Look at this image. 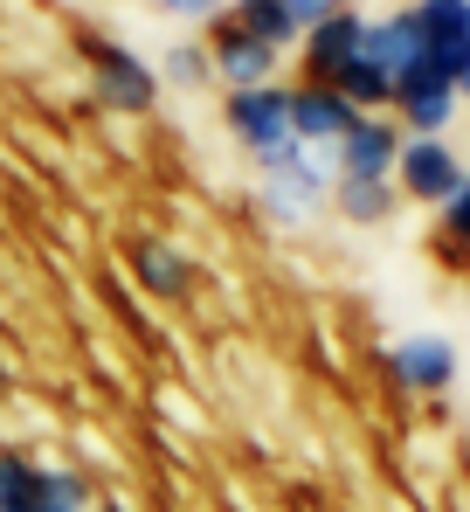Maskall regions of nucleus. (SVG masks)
<instances>
[{
    "label": "nucleus",
    "mask_w": 470,
    "mask_h": 512,
    "mask_svg": "<svg viewBox=\"0 0 470 512\" xmlns=\"http://www.w3.org/2000/svg\"><path fill=\"white\" fill-rule=\"evenodd\" d=\"M222 125L229 139L256 160V173L291 167L305 146L291 132V84H263V90H222Z\"/></svg>",
    "instance_id": "f257e3e1"
},
{
    "label": "nucleus",
    "mask_w": 470,
    "mask_h": 512,
    "mask_svg": "<svg viewBox=\"0 0 470 512\" xmlns=\"http://www.w3.org/2000/svg\"><path fill=\"white\" fill-rule=\"evenodd\" d=\"M332 180H339L332 146H305L291 167L256 173V208H263L277 229H312L318 215L332 208Z\"/></svg>",
    "instance_id": "f03ea898"
},
{
    "label": "nucleus",
    "mask_w": 470,
    "mask_h": 512,
    "mask_svg": "<svg viewBox=\"0 0 470 512\" xmlns=\"http://www.w3.org/2000/svg\"><path fill=\"white\" fill-rule=\"evenodd\" d=\"M83 63H90V90H97L104 111H118V118H153L159 70L139 49H125V42H111V35H83Z\"/></svg>",
    "instance_id": "7ed1b4c3"
},
{
    "label": "nucleus",
    "mask_w": 470,
    "mask_h": 512,
    "mask_svg": "<svg viewBox=\"0 0 470 512\" xmlns=\"http://www.w3.org/2000/svg\"><path fill=\"white\" fill-rule=\"evenodd\" d=\"M394 187H401V201H415V208L443 215V208L470 187V160L450 146V139H401Z\"/></svg>",
    "instance_id": "20e7f679"
},
{
    "label": "nucleus",
    "mask_w": 470,
    "mask_h": 512,
    "mask_svg": "<svg viewBox=\"0 0 470 512\" xmlns=\"http://www.w3.org/2000/svg\"><path fill=\"white\" fill-rule=\"evenodd\" d=\"M457 111H464V97H457L450 70H443L436 56L415 63V70L394 84V104H388V118L401 125V139H450Z\"/></svg>",
    "instance_id": "39448f33"
},
{
    "label": "nucleus",
    "mask_w": 470,
    "mask_h": 512,
    "mask_svg": "<svg viewBox=\"0 0 470 512\" xmlns=\"http://www.w3.org/2000/svg\"><path fill=\"white\" fill-rule=\"evenodd\" d=\"M360 42H367V14H360V7H339L332 21L305 28V35H298V84L339 90V77H346L353 56H360Z\"/></svg>",
    "instance_id": "423d86ee"
},
{
    "label": "nucleus",
    "mask_w": 470,
    "mask_h": 512,
    "mask_svg": "<svg viewBox=\"0 0 470 512\" xmlns=\"http://www.w3.org/2000/svg\"><path fill=\"white\" fill-rule=\"evenodd\" d=\"M201 42H208V63H215V84H222V90H263V84H284V77H277V70H284V56H277V49H263L256 35H242L229 14H215Z\"/></svg>",
    "instance_id": "0eeeda50"
},
{
    "label": "nucleus",
    "mask_w": 470,
    "mask_h": 512,
    "mask_svg": "<svg viewBox=\"0 0 470 512\" xmlns=\"http://www.w3.org/2000/svg\"><path fill=\"white\" fill-rule=\"evenodd\" d=\"M394 160H401V125L388 111H360L346 125V139L332 146L339 180H394Z\"/></svg>",
    "instance_id": "6e6552de"
},
{
    "label": "nucleus",
    "mask_w": 470,
    "mask_h": 512,
    "mask_svg": "<svg viewBox=\"0 0 470 512\" xmlns=\"http://www.w3.org/2000/svg\"><path fill=\"white\" fill-rule=\"evenodd\" d=\"M388 374L401 395H450L457 388V346L443 333H401L388 346Z\"/></svg>",
    "instance_id": "1a4fd4ad"
},
{
    "label": "nucleus",
    "mask_w": 470,
    "mask_h": 512,
    "mask_svg": "<svg viewBox=\"0 0 470 512\" xmlns=\"http://www.w3.org/2000/svg\"><path fill=\"white\" fill-rule=\"evenodd\" d=\"M125 263H132V284H139L146 298L180 305V298L194 291V256L180 250V243H166V236H132V243H125Z\"/></svg>",
    "instance_id": "9d476101"
},
{
    "label": "nucleus",
    "mask_w": 470,
    "mask_h": 512,
    "mask_svg": "<svg viewBox=\"0 0 470 512\" xmlns=\"http://www.w3.org/2000/svg\"><path fill=\"white\" fill-rule=\"evenodd\" d=\"M360 56H367L374 70H388L394 84H401L415 63H429V42H422V28H415V14H408V7H394V14H381V21H367Z\"/></svg>",
    "instance_id": "9b49d317"
},
{
    "label": "nucleus",
    "mask_w": 470,
    "mask_h": 512,
    "mask_svg": "<svg viewBox=\"0 0 470 512\" xmlns=\"http://www.w3.org/2000/svg\"><path fill=\"white\" fill-rule=\"evenodd\" d=\"M353 118H360V111H353L339 90H325V84H291V132H298V146H339Z\"/></svg>",
    "instance_id": "f8f14e48"
},
{
    "label": "nucleus",
    "mask_w": 470,
    "mask_h": 512,
    "mask_svg": "<svg viewBox=\"0 0 470 512\" xmlns=\"http://www.w3.org/2000/svg\"><path fill=\"white\" fill-rule=\"evenodd\" d=\"M332 215L346 229H388L401 215V187L394 180H332Z\"/></svg>",
    "instance_id": "ddd939ff"
},
{
    "label": "nucleus",
    "mask_w": 470,
    "mask_h": 512,
    "mask_svg": "<svg viewBox=\"0 0 470 512\" xmlns=\"http://www.w3.org/2000/svg\"><path fill=\"white\" fill-rule=\"evenodd\" d=\"M408 14H415L429 56H436L443 70H457V56L470 49V0H415Z\"/></svg>",
    "instance_id": "4468645a"
},
{
    "label": "nucleus",
    "mask_w": 470,
    "mask_h": 512,
    "mask_svg": "<svg viewBox=\"0 0 470 512\" xmlns=\"http://www.w3.org/2000/svg\"><path fill=\"white\" fill-rule=\"evenodd\" d=\"M229 21L242 35H256L263 49H277V56L298 49V21L284 14V0H229Z\"/></svg>",
    "instance_id": "2eb2a0df"
},
{
    "label": "nucleus",
    "mask_w": 470,
    "mask_h": 512,
    "mask_svg": "<svg viewBox=\"0 0 470 512\" xmlns=\"http://www.w3.org/2000/svg\"><path fill=\"white\" fill-rule=\"evenodd\" d=\"M159 70V90H208L215 84V63H208V42H194V35H180L166 56L153 63Z\"/></svg>",
    "instance_id": "dca6fc26"
},
{
    "label": "nucleus",
    "mask_w": 470,
    "mask_h": 512,
    "mask_svg": "<svg viewBox=\"0 0 470 512\" xmlns=\"http://www.w3.org/2000/svg\"><path fill=\"white\" fill-rule=\"evenodd\" d=\"M42 499H49V512H90L97 506V485H90L83 464H49L42 457Z\"/></svg>",
    "instance_id": "f3484780"
},
{
    "label": "nucleus",
    "mask_w": 470,
    "mask_h": 512,
    "mask_svg": "<svg viewBox=\"0 0 470 512\" xmlns=\"http://www.w3.org/2000/svg\"><path fill=\"white\" fill-rule=\"evenodd\" d=\"M159 14H173V21H187V28H208L215 14H229V0H153Z\"/></svg>",
    "instance_id": "a211bd4d"
},
{
    "label": "nucleus",
    "mask_w": 470,
    "mask_h": 512,
    "mask_svg": "<svg viewBox=\"0 0 470 512\" xmlns=\"http://www.w3.org/2000/svg\"><path fill=\"white\" fill-rule=\"evenodd\" d=\"M339 7H346V0H284V14L298 21V35H305V28H318V21H332Z\"/></svg>",
    "instance_id": "6ab92c4d"
},
{
    "label": "nucleus",
    "mask_w": 470,
    "mask_h": 512,
    "mask_svg": "<svg viewBox=\"0 0 470 512\" xmlns=\"http://www.w3.org/2000/svg\"><path fill=\"white\" fill-rule=\"evenodd\" d=\"M450 84H457V97H464V104H470V49H464V56H457V70H450Z\"/></svg>",
    "instance_id": "aec40b11"
},
{
    "label": "nucleus",
    "mask_w": 470,
    "mask_h": 512,
    "mask_svg": "<svg viewBox=\"0 0 470 512\" xmlns=\"http://www.w3.org/2000/svg\"><path fill=\"white\" fill-rule=\"evenodd\" d=\"M90 512H132V506H125V499H97Z\"/></svg>",
    "instance_id": "412c9836"
},
{
    "label": "nucleus",
    "mask_w": 470,
    "mask_h": 512,
    "mask_svg": "<svg viewBox=\"0 0 470 512\" xmlns=\"http://www.w3.org/2000/svg\"><path fill=\"white\" fill-rule=\"evenodd\" d=\"M0 402H7V360H0Z\"/></svg>",
    "instance_id": "4be33fe9"
}]
</instances>
